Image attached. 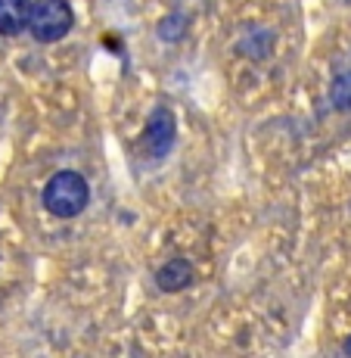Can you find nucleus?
I'll list each match as a JSON object with an SVG mask.
<instances>
[{
	"instance_id": "2",
	"label": "nucleus",
	"mask_w": 351,
	"mask_h": 358,
	"mask_svg": "<svg viewBox=\"0 0 351 358\" xmlns=\"http://www.w3.org/2000/svg\"><path fill=\"white\" fill-rule=\"evenodd\" d=\"M75 25V13L68 0H34L29 31L38 44H57Z\"/></svg>"
},
{
	"instance_id": "7",
	"label": "nucleus",
	"mask_w": 351,
	"mask_h": 358,
	"mask_svg": "<svg viewBox=\"0 0 351 358\" xmlns=\"http://www.w3.org/2000/svg\"><path fill=\"white\" fill-rule=\"evenodd\" d=\"M345 352L351 355V336H348V343H345Z\"/></svg>"
},
{
	"instance_id": "4",
	"label": "nucleus",
	"mask_w": 351,
	"mask_h": 358,
	"mask_svg": "<svg viewBox=\"0 0 351 358\" xmlns=\"http://www.w3.org/2000/svg\"><path fill=\"white\" fill-rule=\"evenodd\" d=\"M156 284L162 293H181L193 284V262L190 259H171L156 271Z\"/></svg>"
},
{
	"instance_id": "6",
	"label": "nucleus",
	"mask_w": 351,
	"mask_h": 358,
	"mask_svg": "<svg viewBox=\"0 0 351 358\" xmlns=\"http://www.w3.org/2000/svg\"><path fill=\"white\" fill-rule=\"evenodd\" d=\"M329 100L336 109H351V69H342L329 85Z\"/></svg>"
},
{
	"instance_id": "3",
	"label": "nucleus",
	"mask_w": 351,
	"mask_h": 358,
	"mask_svg": "<svg viewBox=\"0 0 351 358\" xmlns=\"http://www.w3.org/2000/svg\"><path fill=\"white\" fill-rule=\"evenodd\" d=\"M143 141H147L149 156H156V159H162V156L171 153V147H174V141H177V119H174V113H171L168 106H156L153 109V115H149V122H147V134H143Z\"/></svg>"
},
{
	"instance_id": "1",
	"label": "nucleus",
	"mask_w": 351,
	"mask_h": 358,
	"mask_svg": "<svg viewBox=\"0 0 351 358\" xmlns=\"http://www.w3.org/2000/svg\"><path fill=\"white\" fill-rule=\"evenodd\" d=\"M40 203H44V209L50 212V215L75 218L87 209V203H91V187H87L84 175L66 169V171H57V175L44 184Z\"/></svg>"
},
{
	"instance_id": "5",
	"label": "nucleus",
	"mask_w": 351,
	"mask_h": 358,
	"mask_svg": "<svg viewBox=\"0 0 351 358\" xmlns=\"http://www.w3.org/2000/svg\"><path fill=\"white\" fill-rule=\"evenodd\" d=\"M31 3L34 0H0V34L3 38H13V34L29 29Z\"/></svg>"
}]
</instances>
